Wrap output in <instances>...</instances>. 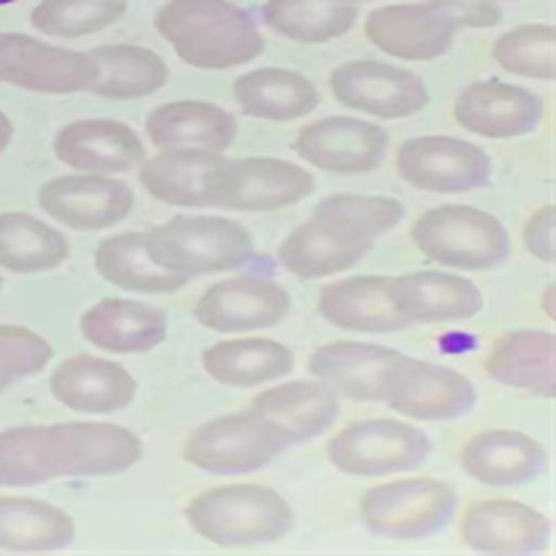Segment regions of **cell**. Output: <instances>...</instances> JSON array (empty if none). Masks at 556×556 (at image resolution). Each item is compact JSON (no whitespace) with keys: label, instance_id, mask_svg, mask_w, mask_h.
<instances>
[{"label":"cell","instance_id":"obj_29","mask_svg":"<svg viewBox=\"0 0 556 556\" xmlns=\"http://www.w3.org/2000/svg\"><path fill=\"white\" fill-rule=\"evenodd\" d=\"M251 412L265 417L287 445H292L329 429L340 412V401L323 381H287L260 392L251 401Z\"/></svg>","mask_w":556,"mask_h":556},{"label":"cell","instance_id":"obj_47","mask_svg":"<svg viewBox=\"0 0 556 556\" xmlns=\"http://www.w3.org/2000/svg\"><path fill=\"white\" fill-rule=\"evenodd\" d=\"M0 287H3V281H0Z\"/></svg>","mask_w":556,"mask_h":556},{"label":"cell","instance_id":"obj_27","mask_svg":"<svg viewBox=\"0 0 556 556\" xmlns=\"http://www.w3.org/2000/svg\"><path fill=\"white\" fill-rule=\"evenodd\" d=\"M392 301L409 323L470 320L484 306L473 281L443 270H417L392 278Z\"/></svg>","mask_w":556,"mask_h":556},{"label":"cell","instance_id":"obj_44","mask_svg":"<svg viewBox=\"0 0 556 556\" xmlns=\"http://www.w3.org/2000/svg\"><path fill=\"white\" fill-rule=\"evenodd\" d=\"M12 137H14V126H12V121H9L7 114L0 112V153L7 151L9 146H12Z\"/></svg>","mask_w":556,"mask_h":556},{"label":"cell","instance_id":"obj_32","mask_svg":"<svg viewBox=\"0 0 556 556\" xmlns=\"http://www.w3.org/2000/svg\"><path fill=\"white\" fill-rule=\"evenodd\" d=\"M223 162L220 153L162 151L142 165L139 181L156 201L170 206H208Z\"/></svg>","mask_w":556,"mask_h":556},{"label":"cell","instance_id":"obj_36","mask_svg":"<svg viewBox=\"0 0 556 556\" xmlns=\"http://www.w3.org/2000/svg\"><path fill=\"white\" fill-rule=\"evenodd\" d=\"M76 540V523L45 501L0 495V548L59 551Z\"/></svg>","mask_w":556,"mask_h":556},{"label":"cell","instance_id":"obj_42","mask_svg":"<svg viewBox=\"0 0 556 556\" xmlns=\"http://www.w3.org/2000/svg\"><path fill=\"white\" fill-rule=\"evenodd\" d=\"M53 356L51 342L26 326H0V392L39 374Z\"/></svg>","mask_w":556,"mask_h":556},{"label":"cell","instance_id":"obj_41","mask_svg":"<svg viewBox=\"0 0 556 556\" xmlns=\"http://www.w3.org/2000/svg\"><path fill=\"white\" fill-rule=\"evenodd\" d=\"M315 215L348 223V226L359 228L362 235H367L370 240H376L404 220V206L395 198L345 192V195H329L326 201L317 203Z\"/></svg>","mask_w":556,"mask_h":556},{"label":"cell","instance_id":"obj_30","mask_svg":"<svg viewBox=\"0 0 556 556\" xmlns=\"http://www.w3.org/2000/svg\"><path fill=\"white\" fill-rule=\"evenodd\" d=\"M206 370L223 387H260L285 379L295 367V354L267 337H237L206 348L201 356Z\"/></svg>","mask_w":556,"mask_h":556},{"label":"cell","instance_id":"obj_11","mask_svg":"<svg viewBox=\"0 0 556 556\" xmlns=\"http://www.w3.org/2000/svg\"><path fill=\"white\" fill-rule=\"evenodd\" d=\"M0 81L45 96H73L96 84V64L89 53L0 31Z\"/></svg>","mask_w":556,"mask_h":556},{"label":"cell","instance_id":"obj_39","mask_svg":"<svg viewBox=\"0 0 556 556\" xmlns=\"http://www.w3.org/2000/svg\"><path fill=\"white\" fill-rule=\"evenodd\" d=\"M126 0H39L31 23L48 37L78 39L112 28L126 17Z\"/></svg>","mask_w":556,"mask_h":556},{"label":"cell","instance_id":"obj_46","mask_svg":"<svg viewBox=\"0 0 556 556\" xmlns=\"http://www.w3.org/2000/svg\"><path fill=\"white\" fill-rule=\"evenodd\" d=\"M486 3H495V0H486Z\"/></svg>","mask_w":556,"mask_h":556},{"label":"cell","instance_id":"obj_21","mask_svg":"<svg viewBox=\"0 0 556 556\" xmlns=\"http://www.w3.org/2000/svg\"><path fill=\"white\" fill-rule=\"evenodd\" d=\"M406 354L367 342H329L312 351L309 374L351 401L374 404L384 395L387 376Z\"/></svg>","mask_w":556,"mask_h":556},{"label":"cell","instance_id":"obj_9","mask_svg":"<svg viewBox=\"0 0 556 556\" xmlns=\"http://www.w3.org/2000/svg\"><path fill=\"white\" fill-rule=\"evenodd\" d=\"M395 167L412 187L437 195L479 190L493 176V162L479 146L456 137L406 139L395 153Z\"/></svg>","mask_w":556,"mask_h":556},{"label":"cell","instance_id":"obj_23","mask_svg":"<svg viewBox=\"0 0 556 556\" xmlns=\"http://www.w3.org/2000/svg\"><path fill=\"white\" fill-rule=\"evenodd\" d=\"M62 165L84 173H128L146 159V146L131 126L121 121H76L53 139Z\"/></svg>","mask_w":556,"mask_h":556},{"label":"cell","instance_id":"obj_38","mask_svg":"<svg viewBox=\"0 0 556 556\" xmlns=\"http://www.w3.org/2000/svg\"><path fill=\"white\" fill-rule=\"evenodd\" d=\"M70 242L56 228L23 212H0V267L45 273L67 260Z\"/></svg>","mask_w":556,"mask_h":556},{"label":"cell","instance_id":"obj_14","mask_svg":"<svg viewBox=\"0 0 556 556\" xmlns=\"http://www.w3.org/2000/svg\"><path fill=\"white\" fill-rule=\"evenodd\" d=\"M381 404L412 420H454L476 406V387L451 367L404 356L387 376Z\"/></svg>","mask_w":556,"mask_h":556},{"label":"cell","instance_id":"obj_3","mask_svg":"<svg viewBox=\"0 0 556 556\" xmlns=\"http://www.w3.org/2000/svg\"><path fill=\"white\" fill-rule=\"evenodd\" d=\"M187 520L208 543L242 548L287 538L295 515L270 486L223 484L195 495L187 506Z\"/></svg>","mask_w":556,"mask_h":556},{"label":"cell","instance_id":"obj_25","mask_svg":"<svg viewBox=\"0 0 556 556\" xmlns=\"http://www.w3.org/2000/svg\"><path fill=\"white\" fill-rule=\"evenodd\" d=\"M317 312L323 320L345 331L387 334L409 326L392 301V278L356 276L323 287L317 295Z\"/></svg>","mask_w":556,"mask_h":556},{"label":"cell","instance_id":"obj_8","mask_svg":"<svg viewBox=\"0 0 556 556\" xmlns=\"http://www.w3.org/2000/svg\"><path fill=\"white\" fill-rule=\"evenodd\" d=\"M431 454V440L412 424L370 417L354 420L331 437L326 456L348 476H390L420 468Z\"/></svg>","mask_w":556,"mask_h":556},{"label":"cell","instance_id":"obj_1","mask_svg":"<svg viewBox=\"0 0 556 556\" xmlns=\"http://www.w3.org/2000/svg\"><path fill=\"white\" fill-rule=\"evenodd\" d=\"M142 454V440L114 424L17 426L0 431V486L114 476L134 468Z\"/></svg>","mask_w":556,"mask_h":556},{"label":"cell","instance_id":"obj_43","mask_svg":"<svg viewBox=\"0 0 556 556\" xmlns=\"http://www.w3.org/2000/svg\"><path fill=\"white\" fill-rule=\"evenodd\" d=\"M523 245L531 256H538L545 265L556 260V206L538 208L523 228Z\"/></svg>","mask_w":556,"mask_h":556},{"label":"cell","instance_id":"obj_24","mask_svg":"<svg viewBox=\"0 0 556 556\" xmlns=\"http://www.w3.org/2000/svg\"><path fill=\"white\" fill-rule=\"evenodd\" d=\"M51 392L67 409L109 415L131 404L137 395V381L117 362L101 356H70L53 370Z\"/></svg>","mask_w":556,"mask_h":556},{"label":"cell","instance_id":"obj_19","mask_svg":"<svg viewBox=\"0 0 556 556\" xmlns=\"http://www.w3.org/2000/svg\"><path fill=\"white\" fill-rule=\"evenodd\" d=\"M543 98L531 89L504 81H476L462 89L454 103V121L465 131L490 139H515L531 134L543 121Z\"/></svg>","mask_w":556,"mask_h":556},{"label":"cell","instance_id":"obj_18","mask_svg":"<svg viewBox=\"0 0 556 556\" xmlns=\"http://www.w3.org/2000/svg\"><path fill=\"white\" fill-rule=\"evenodd\" d=\"M374 248V240L342 220L312 215L278 245V262L298 278H323L354 267Z\"/></svg>","mask_w":556,"mask_h":556},{"label":"cell","instance_id":"obj_35","mask_svg":"<svg viewBox=\"0 0 556 556\" xmlns=\"http://www.w3.org/2000/svg\"><path fill=\"white\" fill-rule=\"evenodd\" d=\"M96 270L109 285L142 295H165L190 285V276L165 270L148 256L146 235H114L103 240L96 251Z\"/></svg>","mask_w":556,"mask_h":556},{"label":"cell","instance_id":"obj_31","mask_svg":"<svg viewBox=\"0 0 556 556\" xmlns=\"http://www.w3.org/2000/svg\"><path fill=\"white\" fill-rule=\"evenodd\" d=\"M235 98L242 112L270 123L298 121L320 103L315 84L287 67L251 70L235 81Z\"/></svg>","mask_w":556,"mask_h":556},{"label":"cell","instance_id":"obj_17","mask_svg":"<svg viewBox=\"0 0 556 556\" xmlns=\"http://www.w3.org/2000/svg\"><path fill=\"white\" fill-rule=\"evenodd\" d=\"M390 137L376 123L359 117H323L295 139V153L317 170L354 176L381 165Z\"/></svg>","mask_w":556,"mask_h":556},{"label":"cell","instance_id":"obj_7","mask_svg":"<svg viewBox=\"0 0 556 556\" xmlns=\"http://www.w3.org/2000/svg\"><path fill=\"white\" fill-rule=\"evenodd\" d=\"M287 448V440L256 412H237L198 426L184 440L181 456L206 473L235 476L265 468Z\"/></svg>","mask_w":556,"mask_h":556},{"label":"cell","instance_id":"obj_12","mask_svg":"<svg viewBox=\"0 0 556 556\" xmlns=\"http://www.w3.org/2000/svg\"><path fill=\"white\" fill-rule=\"evenodd\" d=\"M331 96L345 109L367 112L384 121H404L429 106V89L406 67L356 59L331 73Z\"/></svg>","mask_w":556,"mask_h":556},{"label":"cell","instance_id":"obj_4","mask_svg":"<svg viewBox=\"0 0 556 556\" xmlns=\"http://www.w3.org/2000/svg\"><path fill=\"white\" fill-rule=\"evenodd\" d=\"M146 251L159 267L195 278L245 265L253 237L245 226L226 217L178 215L148 231Z\"/></svg>","mask_w":556,"mask_h":556},{"label":"cell","instance_id":"obj_26","mask_svg":"<svg viewBox=\"0 0 556 556\" xmlns=\"http://www.w3.org/2000/svg\"><path fill=\"white\" fill-rule=\"evenodd\" d=\"M459 465L470 479L490 486H518L548 465L543 445L523 431H479L459 451Z\"/></svg>","mask_w":556,"mask_h":556},{"label":"cell","instance_id":"obj_22","mask_svg":"<svg viewBox=\"0 0 556 556\" xmlns=\"http://www.w3.org/2000/svg\"><path fill=\"white\" fill-rule=\"evenodd\" d=\"M148 139L159 151L223 153L235 146L237 117L206 101H173L153 109L146 121Z\"/></svg>","mask_w":556,"mask_h":556},{"label":"cell","instance_id":"obj_34","mask_svg":"<svg viewBox=\"0 0 556 556\" xmlns=\"http://www.w3.org/2000/svg\"><path fill=\"white\" fill-rule=\"evenodd\" d=\"M89 59L96 64V84L89 92L112 101L153 96L170 78L165 59L139 45H103L92 48Z\"/></svg>","mask_w":556,"mask_h":556},{"label":"cell","instance_id":"obj_20","mask_svg":"<svg viewBox=\"0 0 556 556\" xmlns=\"http://www.w3.org/2000/svg\"><path fill=\"white\" fill-rule=\"evenodd\" d=\"M465 545L490 554H529L551 543V520L520 501H479L462 515Z\"/></svg>","mask_w":556,"mask_h":556},{"label":"cell","instance_id":"obj_2","mask_svg":"<svg viewBox=\"0 0 556 556\" xmlns=\"http://www.w3.org/2000/svg\"><path fill=\"white\" fill-rule=\"evenodd\" d=\"M153 23L178 59L198 70L242 67L265 53L256 20L231 0H167Z\"/></svg>","mask_w":556,"mask_h":556},{"label":"cell","instance_id":"obj_16","mask_svg":"<svg viewBox=\"0 0 556 556\" xmlns=\"http://www.w3.org/2000/svg\"><path fill=\"white\" fill-rule=\"evenodd\" d=\"M39 206L62 226L76 231H101L126 220L134 208V192L121 178H106L98 173L62 176L42 184Z\"/></svg>","mask_w":556,"mask_h":556},{"label":"cell","instance_id":"obj_33","mask_svg":"<svg viewBox=\"0 0 556 556\" xmlns=\"http://www.w3.org/2000/svg\"><path fill=\"white\" fill-rule=\"evenodd\" d=\"M486 374L498 384L554 399V331H509L486 354Z\"/></svg>","mask_w":556,"mask_h":556},{"label":"cell","instance_id":"obj_6","mask_svg":"<svg viewBox=\"0 0 556 556\" xmlns=\"http://www.w3.org/2000/svg\"><path fill=\"white\" fill-rule=\"evenodd\" d=\"M456 490L440 479H399L370 486L359 498V518L376 538L424 540L454 520Z\"/></svg>","mask_w":556,"mask_h":556},{"label":"cell","instance_id":"obj_45","mask_svg":"<svg viewBox=\"0 0 556 556\" xmlns=\"http://www.w3.org/2000/svg\"><path fill=\"white\" fill-rule=\"evenodd\" d=\"M334 3H348V7H356V3H365V0H334Z\"/></svg>","mask_w":556,"mask_h":556},{"label":"cell","instance_id":"obj_15","mask_svg":"<svg viewBox=\"0 0 556 556\" xmlns=\"http://www.w3.org/2000/svg\"><path fill=\"white\" fill-rule=\"evenodd\" d=\"M290 312V295L270 278L240 276L208 287L195 304L201 326L217 334H245L273 329Z\"/></svg>","mask_w":556,"mask_h":556},{"label":"cell","instance_id":"obj_28","mask_svg":"<svg viewBox=\"0 0 556 556\" xmlns=\"http://www.w3.org/2000/svg\"><path fill=\"white\" fill-rule=\"evenodd\" d=\"M81 334L106 354H146L167 340V315L159 306L106 298L84 312Z\"/></svg>","mask_w":556,"mask_h":556},{"label":"cell","instance_id":"obj_5","mask_svg":"<svg viewBox=\"0 0 556 556\" xmlns=\"http://www.w3.org/2000/svg\"><path fill=\"white\" fill-rule=\"evenodd\" d=\"M412 242L445 267L493 270L509 256V231L490 212L462 203L429 208L412 226Z\"/></svg>","mask_w":556,"mask_h":556},{"label":"cell","instance_id":"obj_13","mask_svg":"<svg viewBox=\"0 0 556 556\" xmlns=\"http://www.w3.org/2000/svg\"><path fill=\"white\" fill-rule=\"evenodd\" d=\"M459 26L443 0L392 3L367 14L365 37L401 62H431L451 51Z\"/></svg>","mask_w":556,"mask_h":556},{"label":"cell","instance_id":"obj_40","mask_svg":"<svg viewBox=\"0 0 556 556\" xmlns=\"http://www.w3.org/2000/svg\"><path fill=\"white\" fill-rule=\"evenodd\" d=\"M493 59L501 70L520 78L554 81L556 78V28L551 23H529L495 39Z\"/></svg>","mask_w":556,"mask_h":556},{"label":"cell","instance_id":"obj_37","mask_svg":"<svg viewBox=\"0 0 556 556\" xmlns=\"http://www.w3.org/2000/svg\"><path fill=\"white\" fill-rule=\"evenodd\" d=\"M267 28L301 45H323L345 37L359 12L334 0H267L262 9Z\"/></svg>","mask_w":556,"mask_h":556},{"label":"cell","instance_id":"obj_10","mask_svg":"<svg viewBox=\"0 0 556 556\" xmlns=\"http://www.w3.org/2000/svg\"><path fill=\"white\" fill-rule=\"evenodd\" d=\"M315 181L285 159H226L212 184L208 206L231 212H276L295 206L312 192Z\"/></svg>","mask_w":556,"mask_h":556}]
</instances>
